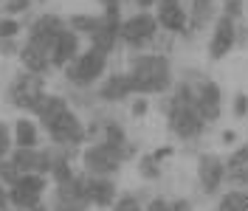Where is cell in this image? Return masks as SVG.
Wrapping results in <instances>:
<instances>
[{
  "instance_id": "1",
  "label": "cell",
  "mask_w": 248,
  "mask_h": 211,
  "mask_svg": "<svg viewBox=\"0 0 248 211\" xmlns=\"http://www.w3.org/2000/svg\"><path fill=\"white\" fill-rule=\"evenodd\" d=\"M34 119L40 124V130L48 133L54 147L79 150L82 144H88V124L79 119V113L68 105L65 96L46 93L34 110Z\"/></svg>"
},
{
  "instance_id": "2",
  "label": "cell",
  "mask_w": 248,
  "mask_h": 211,
  "mask_svg": "<svg viewBox=\"0 0 248 211\" xmlns=\"http://www.w3.org/2000/svg\"><path fill=\"white\" fill-rule=\"evenodd\" d=\"M127 79L133 96H164L172 88V62L164 51H141L127 62Z\"/></svg>"
},
{
  "instance_id": "3",
  "label": "cell",
  "mask_w": 248,
  "mask_h": 211,
  "mask_svg": "<svg viewBox=\"0 0 248 211\" xmlns=\"http://www.w3.org/2000/svg\"><path fill=\"white\" fill-rule=\"evenodd\" d=\"M108 65H110V54H105V51H99V48H82L79 51V57L74 62H68L65 68H62V74H65V79L74 85V88H79V90H88V88H93V85H99L105 76H108Z\"/></svg>"
},
{
  "instance_id": "4",
  "label": "cell",
  "mask_w": 248,
  "mask_h": 211,
  "mask_svg": "<svg viewBox=\"0 0 248 211\" xmlns=\"http://www.w3.org/2000/svg\"><path fill=\"white\" fill-rule=\"evenodd\" d=\"M164 113H167V130L181 141H198L209 127L198 116V110L175 93H170V99L164 102Z\"/></svg>"
},
{
  "instance_id": "5",
  "label": "cell",
  "mask_w": 248,
  "mask_h": 211,
  "mask_svg": "<svg viewBox=\"0 0 248 211\" xmlns=\"http://www.w3.org/2000/svg\"><path fill=\"white\" fill-rule=\"evenodd\" d=\"M158 37H161V29H158V20L153 12H136V15L124 17L119 26V45L130 48L136 54L153 51Z\"/></svg>"
},
{
  "instance_id": "6",
  "label": "cell",
  "mask_w": 248,
  "mask_h": 211,
  "mask_svg": "<svg viewBox=\"0 0 248 211\" xmlns=\"http://www.w3.org/2000/svg\"><path fill=\"white\" fill-rule=\"evenodd\" d=\"M43 96H46V76L20 71V74L12 76V82L6 88V105L23 110L26 116H34V110H37Z\"/></svg>"
},
{
  "instance_id": "7",
  "label": "cell",
  "mask_w": 248,
  "mask_h": 211,
  "mask_svg": "<svg viewBox=\"0 0 248 211\" xmlns=\"http://www.w3.org/2000/svg\"><path fill=\"white\" fill-rule=\"evenodd\" d=\"M127 161L122 150L110 147L105 141H88V147L82 150V172L85 175H93V178H113L122 164Z\"/></svg>"
},
{
  "instance_id": "8",
  "label": "cell",
  "mask_w": 248,
  "mask_h": 211,
  "mask_svg": "<svg viewBox=\"0 0 248 211\" xmlns=\"http://www.w3.org/2000/svg\"><path fill=\"white\" fill-rule=\"evenodd\" d=\"M186 79H192V107L198 110L206 124L220 121L223 113V90L215 79H198V74H186Z\"/></svg>"
},
{
  "instance_id": "9",
  "label": "cell",
  "mask_w": 248,
  "mask_h": 211,
  "mask_svg": "<svg viewBox=\"0 0 248 211\" xmlns=\"http://www.w3.org/2000/svg\"><path fill=\"white\" fill-rule=\"evenodd\" d=\"M85 181L88 175L85 172H77L71 181L57 183L54 189V203H51V211H88L91 203H88V189H85Z\"/></svg>"
},
{
  "instance_id": "10",
  "label": "cell",
  "mask_w": 248,
  "mask_h": 211,
  "mask_svg": "<svg viewBox=\"0 0 248 211\" xmlns=\"http://www.w3.org/2000/svg\"><path fill=\"white\" fill-rule=\"evenodd\" d=\"M65 29H68L65 17L54 15V12H46V15H40V17L31 20L26 43H31V45H37V48H43V51L51 54V48H54V43H57V37H60Z\"/></svg>"
},
{
  "instance_id": "11",
  "label": "cell",
  "mask_w": 248,
  "mask_h": 211,
  "mask_svg": "<svg viewBox=\"0 0 248 211\" xmlns=\"http://www.w3.org/2000/svg\"><path fill=\"white\" fill-rule=\"evenodd\" d=\"M234 45H237V23L229 20L226 15L215 17L212 34H209V60L212 62L226 60L234 51Z\"/></svg>"
},
{
  "instance_id": "12",
  "label": "cell",
  "mask_w": 248,
  "mask_h": 211,
  "mask_svg": "<svg viewBox=\"0 0 248 211\" xmlns=\"http://www.w3.org/2000/svg\"><path fill=\"white\" fill-rule=\"evenodd\" d=\"M195 172H198V183H201L203 195H209V197L217 195L223 189V183H226V161L220 155H212V152L198 155Z\"/></svg>"
},
{
  "instance_id": "13",
  "label": "cell",
  "mask_w": 248,
  "mask_h": 211,
  "mask_svg": "<svg viewBox=\"0 0 248 211\" xmlns=\"http://www.w3.org/2000/svg\"><path fill=\"white\" fill-rule=\"evenodd\" d=\"M153 15L164 34H186L189 31V15L181 0H158Z\"/></svg>"
},
{
  "instance_id": "14",
  "label": "cell",
  "mask_w": 248,
  "mask_h": 211,
  "mask_svg": "<svg viewBox=\"0 0 248 211\" xmlns=\"http://www.w3.org/2000/svg\"><path fill=\"white\" fill-rule=\"evenodd\" d=\"M96 99H99V102H108V105H119V102L133 99V88H130V79H127V74H124V71L108 74L102 82H99Z\"/></svg>"
},
{
  "instance_id": "15",
  "label": "cell",
  "mask_w": 248,
  "mask_h": 211,
  "mask_svg": "<svg viewBox=\"0 0 248 211\" xmlns=\"http://www.w3.org/2000/svg\"><path fill=\"white\" fill-rule=\"evenodd\" d=\"M85 189H88V203L96 206V209H110L119 197V186L113 178H93L88 175L85 181Z\"/></svg>"
},
{
  "instance_id": "16",
  "label": "cell",
  "mask_w": 248,
  "mask_h": 211,
  "mask_svg": "<svg viewBox=\"0 0 248 211\" xmlns=\"http://www.w3.org/2000/svg\"><path fill=\"white\" fill-rule=\"evenodd\" d=\"M79 34H74L71 29H65L57 37V43H54V48H51V68H65L68 62H74L79 57V51H82V45H79Z\"/></svg>"
},
{
  "instance_id": "17",
  "label": "cell",
  "mask_w": 248,
  "mask_h": 211,
  "mask_svg": "<svg viewBox=\"0 0 248 211\" xmlns=\"http://www.w3.org/2000/svg\"><path fill=\"white\" fill-rule=\"evenodd\" d=\"M17 60L23 65V71H29V74L46 76L48 71H54V68H51V54L43 51V48H37V45H31V43H23V45H20Z\"/></svg>"
},
{
  "instance_id": "18",
  "label": "cell",
  "mask_w": 248,
  "mask_h": 211,
  "mask_svg": "<svg viewBox=\"0 0 248 211\" xmlns=\"http://www.w3.org/2000/svg\"><path fill=\"white\" fill-rule=\"evenodd\" d=\"M189 15V31L186 37H195L201 29H209L215 23V0H192V6L186 9Z\"/></svg>"
},
{
  "instance_id": "19",
  "label": "cell",
  "mask_w": 248,
  "mask_h": 211,
  "mask_svg": "<svg viewBox=\"0 0 248 211\" xmlns=\"http://www.w3.org/2000/svg\"><path fill=\"white\" fill-rule=\"evenodd\" d=\"M12 144L23 147V150H34L40 147V124L31 116H20L12 127Z\"/></svg>"
},
{
  "instance_id": "20",
  "label": "cell",
  "mask_w": 248,
  "mask_h": 211,
  "mask_svg": "<svg viewBox=\"0 0 248 211\" xmlns=\"http://www.w3.org/2000/svg\"><path fill=\"white\" fill-rule=\"evenodd\" d=\"M65 23H68V29L74 34L91 40L93 34L102 29V15H71V17H65Z\"/></svg>"
},
{
  "instance_id": "21",
  "label": "cell",
  "mask_w": 248,
  "mask_h": 211,
  "mask_svg": "<svg viewBox=\"0 0 248 211\" xmlns=\"http://www.w3.org/2000/svg\"><path fill=\"white\" fill-rule=\"evenodd\" d=\"M43 206V195H34L23 186H9V209H17V211H31Z\"/></svg>"
},
{
  "instance_id": "22",
  "label": "cell",
  "mask_w": 248,
  "mask_h": 211,
  "mask_svg": "<svg viewBox=\"0 0 248 211\" xmlns=\"http://www.w3.org/2000/svg\"><path fill=\"white\" fill-rule=\"evenodd\" d=\"M248 206V189H229L217 200V211H246Z\"/></svg>"
},
{
  "instance_id": "23",
  "label": "cell",
  "mask_w": 248,
  "mask_h": 211,
  "mask_svg": "<svg viewBox=\"0 0 248 211\" xmlns=\"http://www.w3.org/2000/svg\"><path fill=\"white\" fill-rule=\"evenodd\" d=\"M139 175L144 178L147 183H155L161 181V175H164V169H161V164L153 158V152H147V155H141L139 158Z\"/></svg>"
},
{
  "instance_id": "24",
  "label": "cell",
  "mask_w": 248,
  "mask_h": 211,
  "mask_svg": "<svg viewBox=\"0 0 248 211\" xmlns=\"http://www.w3.org/2000/svg\"><path fill=\"white\" fill-rule=\"evenodd\" d=\"M110 209L113 211H144V200H141V195L124 192V195L116 197V203H113Z\"/></svg>"
},
{
  "instance_id": "25",
  "label": "cell",
  "mask_w": 248,
  "mask_h": 211,
  "mask_svg": "<svg viewBox=\"0 0 248 211\" xmlns=\"http://www.w3.org/2000/svg\"><path fill=\"white\" fill-rule=\"evenodd\" d=\"M31 6H34V0H0V15L20 17V15H26Z\"/></svg>"
},
{
  "instance_id": "26",
  "label": "cell",
  "mask_w": 248,
  "mask_h": 211,
  "mask_svg": "<svg viewBox=\"0 0 248 211\" xmlns=\"http://www.w3.org/2000/svg\"><path fill=\"white\" fill-rule=\"evenodd\" d=\"M23 31V23L17 17H3L0 15V40H17V34Z\"/></svg>"
},
{
  "instance_id": "27",
  "label": "cell",
  "mask_w": 248,
  "mask_h": 211,
  "mask_svg": "<svg viewBox=\"0 0 248 211\" xmlns=\"http://www.w3.org/2000/svg\"><path fill=\"white\" fill-rule=\"evenodd\" d=\"M226 183H229L232 189H248V166L226 169Z\"/></svg>"
},
{
  "instance_id": "28",
  "label": "cell",
  "mask_w": 248,
  "mask_h": 211,
  "mask_svg": "<svg viewBox=\"0 0 248 211\" xmlns=\"http://www.w3.org/2000/svg\"><path fill=\"white\" fill-rule=\"evenodd\" d=\"M240 166H248V141L240 144V147L226 158V169H240Z\"/></svg>"
},
{
  "instance_id": "29",
  "label": "cell",
  "mask_w": 248,
  "mask_h": 211,
  "mask_svg": "<svg viewBox=\"0 0 248 211\" xmlns=\"http://www.w3.org/2000/svg\"><path fill=\"white\" fill-rule=\"evenodd\" d=\"M12 130H9V124L6 121H0V161H6L9 158V152H12Z\"/></svg>"
},
{
  "instance_id": "30",
  "label": "cell",
  "mask_w": 248,
  "mask_h": 211,
  "mask_svg": "<svg viewBox=\"0 0 248 211\" xmlns=\"http://www.w3.org/2000/svg\"><path fill=\"white\" fill-rule=\"evenodd\" d=\"M223 15L237 23V20L243 17V0H226V3H223Z\"/></svg>"
},
{
  "instance_id": "31",
  "label": "cell",
  "mask_w": 248,
  "mask_h": 211,
  "mask_svg": "<svg viewBox=\"0 0 248 211\" xmlns=\"http://www.w3.org/2000/svg\"><path fill=\"white\" fill-rule=\"evenodd\" d=\"M130 113H133L136 119L147 116V113H150V99H147V96H136V99H133V105H130Z\"/></svg>"
},
{
  "instance_id": "32",
  "label": "cell",
  "mask_w": 248,
  "mask_h": 211,
  "mask_svg": "<svg viewBox=\"0 0 248 211\" xmlns=\"http://www.w3.org/2000/svg\"><path fill=\"white\" fill-rule=\"evenodd\" d=\"M232 110H234V116H237V119H246V116H248V93H237V96H234Z\"/></svg>"
},
{
  "instance_id": "33",
  "label": "cell",
  "mask_w": 248,
  "mask_h": 211,
  "mask_svg": "<svg viewBox=\"0 0 248 211\" xmlns=\"http://www.w3.org/2000/svg\"><path fill=\"white\" fill-rule=\"evenodd\" d=\"M144 211H172V203L167 197H150L147 206H144Z\"/></svg>"
},
{
  "instance_id": "34",
  "label": "cell",
  "mask_w": 248,
  "mask_h": 211,
  "mask_svg": "<svg viewBox=\"0 0 248 211\" xmlns=\"http://www.w3.org/2000/svg\"><path fill=\"white\" fill-rule=\"evenodd\" d=\"M17 54H20L17 40H0V57H17Z\"/></svg>"
},
{
  "instance_id": "35",
  "label": "cell",
  "mask_w": 248,
  "mask_h": 211,
  "mask_svg": "<svg viewBox=\"0 0 248 211\" xmlns=\"http://www.w3.org/2000/svg\"><path fill=\"white\" fill-rule=\"evenodd\" d=\"M172 155H175V147H172V144H164V147H158V150L153 152V158L158 161V164H164V161L172 158Z\"/></svg>"
},
{
  "instance_id": "36",
  "label": "cell",
  "mask_w": 248,
  "mask_h": 211,
  "mask_svg": "<svg viewBox=\"0 0 248 211\" xmlns=\"http://www.w3.org/2000/svg\"><path fill=\"white\" fill-rule=\"evenodd\" d=\"M172 203V211H192V203L186 197H178V200H170Z\"/></svg>"
},
{
  "instance_id": "37",
  "label": "cell",
  "mask_w": 248,
  "mask_h": 211,
  "mask_svg": "<svg viewBox=\"0 0 248 211\" xmlns=\"http://www.w3.org/2000/svg\"><path fill=\"white\" fill-rule=\"evenodd\" d=\"M9 209V186H3L0 183V211Z\"/></svg>"
},
{
  "instance_id": "38",
  "label": "cell",
  "mask_w": 248,
  "mask_h": 211,
  "mask_svg": "<svg viewBox=\"0 0 248 211\" xmlns=\"http://www.w3.org/2000/svg\"><path fill=\"white\" fill-rule=\"evenodd\" d=\"M133 3L139 6L141 12H147V9H155V3H158V0H133Z\"/></svg>"
},
{
  "instance_id": "39",
  "label": "cell",
  "mask_w": 248,
  "mask_h": 211,
  "mask_svg": "<svg viewBox=\"0 0 248 211\" xmlns=\"http://www.w3.org/2000/svg\"><path fill=\"white\" fill-rule=\"evenodd\" d=\"M237 141V133L234 130H223V144H234Z\"/></svg>"
},
{
  "instance_id": "40",
  "label": "cell",
  "mask_w": 248,
  "mask_h": 211,
  "mask_svg": "<svg viewBox=\"0 0 248 211\" xmlns=\"http://www.w3.org/2000/svg\"><path fill=\"white\" fill-rule=\"evenodd\" d=\"M6 211H17V209H6Z\"/></svg>"
},
{
  "instance_id": "41",
  "label": "cell",
  "mask_w": 248,
  "mask_h": 211,
  "mask_svg": "<svg viewBox=\"0 0 248 211\" xmlns=\"http://www.w3.org/2000/svg\"><path fill=\"white\" fill-rule=\"evenodd\" d=\"M122 3H124V0H122Z\"/></svg>"
}]
</instances>
